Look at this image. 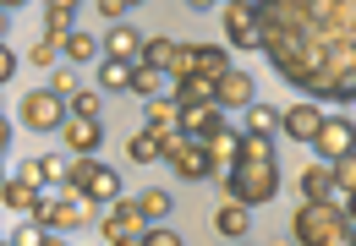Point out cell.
<instances>
[{"label":"cell","mask_w":356,"mask_h":246,"mask_svg":"<svg viewBox=\"0 0 356 246\" xmlns=\"http://www.w3.org/2000/svg\"><path fill=\"white\" fill-rule=\"evenodd\" d=\"M274 77L329 104H356V0H258Z\"/></svg>","instance_id":"6da1fadb"},{"label":"cell","mask_w":356,"mask_h":246,"mask_svg":"<svg viewBox=\"0 0 356 246\" xmlns=\"http://www.w3.org/2000/svg\"><path fill=\"white\" fill-rule=\"evenodd\" d=\"M291 241L296 246H351L356 224L346 219L340 203H302L291 219Z\"/></svg>","instance_id":"7a4b0ae2"},{"label":"cell","mask_w":356,"mask_h":246,"mask_svg":"<svg viewBox=\"0 0 356 246\" xmlns=\"http://www.w3.org/2000/svg\"><path fill=\"white\" fill-rule=\"evenodd\" d=\"M225 181V192L236 197V203H247V208H258V203H274V192H280V164L274 159H236V170H225L220 175Z\"/></svg>","instance_id":"3957f363"},{"label":"cell","mask_w":356,"mask_h":246,"mask_svg":"<svg viewBox=\"0 0 356 246\" xmlns=\"http://www.w3.org/2000/svg\"><path fill=\"white\" fill-rule=\"evenodd\" d=\"M17 115H22V126H28V131H44V137L72 121V110H66V99H60L55 88H33V93L22 99V110H17Z\"/></svg>","instance_id":"277c9868"},{"label":"cell","mask_w":356,"mask_h":246,"mask_svg":"<svg viewBox=\"0 0 356 246\" xmlns=\"http://www.w3.org/2000/svg\"><path fill=\"white\" fill-rule=\"evenodd\" d=\"M318 159H346V154H356V121H346V115H323V126H318V137L307 142Z\"/></svg>","instance_id":"5b68a950"},{"label":"cell","mask_w":356,"mask_h":246,"mask_svg":"<svg viewBox=\"0 0 356 246\" xmlns=\"http://www.w3.org/2000/svg\"><path fill=\"white\" fill-rule=\"evenodd\" d=\"M165 164L176 170L181 181H209V175H214L203 142H192V137H170V142H165Z\"/></svg>","instance_id":"8992f818"},{"label":"cell","mask_w":356,"mask_h":246,"mask_svg":"<svg viewBox=\"0 0 356 246\" xmlns=\"http://www.w3.org/2000/svg\"><path fill=\"white\" fill-rule=\"evenodd\" d=\"M225 39H230V49H258V44H264L258 11H252V6H230V0H225Z\"/></svg>","instance_id":"52a82bcc"},{"label":"cell","mask_w":356,"mask_h":246,"mask_svg":"<svg viewBox=\"0 0 356 246\" xmlns=\"http://www.w3.org/2000/svg\"><path fill=\"white\" fill-rule=\"evenodd\" d=\"M296 186H302V203H340L346 208V192H334V164H307L296 175Z\"/></svg>","instance_id":"ba28073f"},{"label":"cell","mask_w":356,"mask_h":246,"mask_svg":"<svg viewBox=\"0 0 356 246\" xmlns=\"http://www.w3.org/2000/svg\"><path fill=\"white\" fill-rule=\"evenodd\" d=\"M203 154H209V170H214V175L236 170V159H241V131H236V126L209 131V137H203Z\"/></svg>","instance_id":"9c48e42d"},{"label":"cell","mask_w":356,"mask_h":246,"mask_svg":"<svg viewBox=\"0 0 356 246\" xmlns=\"http://www.w3.org/2000/svg\"><path fill=\"white\" fill-rule=\"evenodd\" d=\"M143 230H148L143 208L127 203V197H115V203H110V213H104V236H110V241H127V236H143Z\"/></svg>","instance_id":"30bf717a"},{"label":"cell","mask_w":356,"mask_h":246,"mask_svg":"<svg viewBox=\"0 0 356 246\" xmlns=\"http://www.w3.org/2000/svg\"><path fill=\"white\" fill-rule=\"evenodd\" d=\"M225 126V110L220 104H181V137H192V142H203L209 131H220Z\"/></svg>","instance_id":"8fae6325"},{"label":"cell","mask_w":356,"mask_h":246,"mask_svg":"<svg viewBox=\"0 0 356 246\" xmlns=\"http://www.w3.org/2000/svg\"><path fill=\"white\" fill-rule=\"evenodd\" d=\"M60 137H66V148H72L77 159H93V154L104 148V126L99 121H77V115L60 126Z\"/></svg>","instance_id":"7c38bea8"},{"label":"cell","mask_w":356,"mask_h":246,"mask_svg":"<svg viewBox=\"0 0 356 246\" xmlns=\"http://www.w3.org/2000/svg\"><path fill=\"white\" fill-rule=\"evenodd\" d=\"M214 104H220V110H247V104H258V99H252V77H247V72H225V77L214 82Z\"/></svg>","instance_id":"4fadbf2b"},{"label":"cell","mask_w":356,"mask_h":246,"mask_svg":"<svg viewBox=\"0 0 356 246\" xmlns=\"http://www.w3.org/2000/svg\"><path fill=\"white\" fill-rule=\"evenodd\" d=\"M104 55H110V60L137 66V60H143V33H137V28H127V22H110V33H104Z\"/></svg>","instance_id":"5bb4252c"},{"label":"cell","mask_w":356,"mask_h":246,"mask_svg":"<svg viewBox=\"0 0 356 246\" xmlns=\"http://www.w3.org/2000/svg\"><path fill=\"white\" fill-rule=\"evenodd\" d=\"M318 126H323L318 104H291V110H280V131H285V137H296V142H312V137H318Z\"/></svg>","instance_id":"9a60e30c"},{"label":"cell","mask_w":356,"mask_h":246,"mask_svg":"<svg viewBox=\"0 0 356 246\" xmlns=\"http://www.w3.org/2000/svg\"><path fill=\"white\" fill-rule=\"evenodd\" d=\"M83 197H88V203H115V197H121V170H110V164H99V159H93Z\"/></svg>","instance_id":"2e32d148"},{"label":"cell","mask_w":356,"mask_h":246,"mask_svg":"<svg viewBox=\"0 0 356 246\" xmlns=\"http://www.w3.org/2000/svg\"><path fill=\"white\" fill-rule=\"evenodd\" d=\"M143 131H154L159 142H170V137H181V110H176V99L170 104H148V115H143Z\"/></svg>","instance_id":"e0dca14e"},{"label":"cell","mask_w":356,"mask_h":246,"mask_svg":"<svg viewBox=\"0 0 356 246\" xmlns=\"http://www.w3.org/2000/svg\"><path fill=\"white\" fill-rule=\"evenodd\" d=\"M22 181H28V186H39V192H44V186H60V181H66V164L55 159V154L22 159Z\"/></svg>","instance_id":"ac0fdd59"},{"label":"cell","mask_w":356,"mask_h":246,"mask_svg":"<svg viewBox=\"0 0 356 246\" xmlns=\"http://www.w3.org/2000/svg\"><path fill=\"white\" fill-rule=\"evenodd\" d=\"M214 230H220L225 241H241L247 230H252V213H247V203H220V213H214Z\"/></svg>","instance_id":"d6986e66"},{"label":"cell","mask_w":356,"mask_h":246,"mask_svg":"<svg viewBox=\"0 0 356 246\" xmlns=\"http://www.w3.org/2000/svg\"><path fill=\"white\" fill-rule=\"evenodd\" d=\"M0 197H6V208H17V213H33V208L44 203V192H39V186H28L22 175H11V181L0 186Z\"/></svg>","instance_id":"ffe728a7"},{"label":"cell","mask_w":356,"mask_h":246,"mask_svg":"<svg viewBox=\"0 0 356 246\" xmlns=\"http://www.w3.org/2000/svg\"><path fill=\"white\" fill-rule=\"evenodd\" d=\"M225 49L220 44H192V77H225Z\"/></svg>","instance_id":"44dd1931"},{"label":"cell","mask_w":356,"mask_h":246,"mask_svg":"<svg viewBox=\"0 0 356 246\" xmlns=\"http://www.w3.org/2000/svg\"><path fill=\"white\" fill-rule=\"evenodd\" d=\"M176 55H181V44H176V39H159V33H154V39H143V66H159L165 77H170Z\"/></svg>","instance_id":"7402d4cb"},{"label":"cell","mask_w":356,"mask_h":246,"mask_svg":"<svg viewBox=\"0 0 356 246\" xmlns=\"http://www.w3.org/2000/svg\"><path fill=\"white\" fill-rule=\"evenodd\" d=\"M127 159H132V164H159V159H165V142H159L154 131H143V126H137L132 142H127Z\"/></svg>","instance_id":"603a6c76"},{"label":"cell","mask_w":356,"mask_h":246,"mask_svg":"<svg viewBox=\"0 0 356 246\" xmlns=\"http://www.w3.org/2000/svg\"><path fill=\"white\" fill-rule=\"evenodd\" d=\"M214 82L220 77H181L176 82V110L181 104H214Z\"/></svg>","instance_id":"cb8c5ba5"},{"label":"cell","mask_w":356,"mask_h":246,"mask_svg":"<svg viewBox=\"0 0 356 246\" xmlns=\"http://www.w3.org/2000/svg\"><path fill=\"white\" fill-rule=\"evenodd\" d=\"M60 55H66L72 66H88L93 55H99V39H93V33H77V28H72V33L60 39Z\"/></svg>","instance_id":"d4e9b609"},{"label":"cell","mask_w":356,"mask_h":246,"mask_svg":"<svg viewBox=\"0 0 356 246\" xmlns=\"http://www.w3.org/2000/svg\"><path fill=\"white\" fill-rule=\"evenodd\" d=\"M99 88L104 93H132V66L127 60H104L99 66Z\"/></svg>","instance_id":"484cf974"},{"label":"cell","mask_w":356,"mask_h":246,"mask_svg":"<svg viewBox=\"0 0 356 246\" xmlns=\"http://www.w3.org/2000/svg\"><path fill=\"white\" fill-rule=\"evenodd\" d=\"M165 82H170V77H165L159 66H143V60L132 66V93H137V99H154V93L165 88Z\"/></svg>","instance_id":"4316f807"},{"label":"cell","mask_w":356,"mask_h":246,"mask_svg":"<svg viewBox=\"0 0 356 246\" xmlns=\"http://www.w3.org/2000/svg\"><path fill=\"white\" fill-rule=\"evenodd\" d=\"M66 110H72L77 121H99V110H104V99H99L93 88H77V93L66 99Z\"/></svg>","instance_id":"83f0119b"},{"label":"cell","mask_w":356,"mask_h":246,"mask_svg":"<svg viewBox=\"0 0 356 246\" xmlns=\"http://www.w3.org/2000/svg\"><path fill=\"white\" fill-rule=\"evenodd\" d=\"M274 126H280V110H274V104H247V131L274 137Z\"/></svg>","instance_id":"f1b7e54d"},{"label":"cell","mask_w":356,"mask_h":246,"mask_svg":"<svg viewBox=\"0 0 356 246\" xmlns=\"http://www.w3.org/2000/svg\"><path fill=\"white\" fill-rule=\"evenodd\" d=\"M137 208H143V219H148V224H159V219L170 213V192H143Z\"/></svg>","instance_id":"f546056e"},{"label":"cell","mask_w":356,"mask_h":246,"mask_svg":"<svg viewBox=\"0 0 356 246\" xmlns=\"http://www.w3.org/2000/svg\"><path fill=\"white\" fill-rule=\"evenodd\" d=\"M334 192H346V197L356 192V154H346V159H334Z\"/></svg>","instance_id":"4dcf8cb0"},{"label":"cell","mask_w":356,"mask_h":246,"mask_svg":"<svg viewBox=\"0 0 356 246\" xmlns=\"http://www.w3.org/2000/svg\"><path fill=\"white\" fill-rule=\"evenodd\" d=\"M49 230L39 224V219H28V224H17V236H11V246H44Z\"/></svg>","instance_id":"1f68e13d"},{"label":"cell","mask_w":356,"mask_h":246,"mask_svg":"<svg viewBox=\"0 0 356 246\" xmlns=\"http://www.w3.org/2000/svg\"><path fill=\"white\" fill-rule=\"evenodd\" d=\"M143 246H181V236L165 230V224H148V230H143Z\"/></svg>","instance_id":"d6a6232c"},{"label":"cell","mask_w":356,"mask_h":246,"mask_svg":"<svg viewBox=\"0 0 356 246\" xmlns=\"http://www.w3.org/2000/svg\"><path fill=\"white\" fill-rule=\"evenodd\" d=\"M55 49H60L55 39H39L33 49H28V60H33V66H49V60H55Z\"/></svg>","instance_id":"836d02e7"},{"label":"cell","mask_w":356,"mask_h":246,"mask_svg":"<svg viewBox=\"0 0 356 246\" xmlns=\"http://www.w3.org/2000/svg\"><path fill=\"white\" fill-rule=\"evenodd\" d=\"M132 0H93V11L104 17V22H121V11H127Z\"/></svg>","instance_id":"e575fe53"},{"label":"cell","mask_w":356,"mask_h":246,"mask_svg":"<svg viewBox=\"0 0 356 246\" xmlns=\"http://www.w3.org/2000/svg\"><path fill=\"white\" fill-rule=\"evenodd\" d=\"M83 0H44V17H60V22H72V11H77Z\"/></svg>","instance_id":"d590c367"},{"label":"cell","mask_w":356,"mask_h":246,"mask_svg":"<svg viewBox=\"0 0 356 246\" xmlns=\"http://www.w3.org/2000/svg\"><path fill=\"white\" fill-rule=\"evenodd\" d=\"M11 77H17V55H11V44L0 39V88H6Z\"/></svg>","instance_id":"8d00e7d4"},{"label":"cell","mask_w":356,"mask_h":246,"mask_svg":"<svg viewBox=\"0 0 356 246\" xmlns=\"http://www.w3.org/2000/svg\"><path fill=\"white\" fill-rule=\"evenodd\" d=\"M6 154H11V121L0 115V159H6Z\"/></svg>","instance_id":"74e56055"},{"label":"cell","mask_w":356,"mask_h":246,"mask_svg":"<svg viewBox=\"0 0 356 246\" xmlns=\"http://www.w3.org/2000/svg\"><path fill=\"white\" fill-rule=\"evenodd\" d=\"M186 6H192V11H214L220 0H186Z\"/></svg>","instance_id":"f35d334b"},{"label":"cell","mask_w":356,"mask_h":246,"mask_svg":"<svg viewBox=\"0 0 356 246\" xmlns=\"http://www.w3.org/2000/svg\"><path fill=\"white\" fill-rule=\"evenodd\" d=\"M346 219H351V224H356V192H351V197H346Z\"/></svg>","instance_id":"ab89813d"},{"label":"cell","mask_w":356,"mask_h":246,"mask_svg":"<svg viewBox=\"0 0 356 246\" xmlns=\"http://www.w3.org/2000/svg\"><path fill=\"white\" fill-rule=\"evenodd\" d=\"M110 246H143V236H127V241H110Z\"/></svg>","instance_id":"60d3db41"},{"label":"cell","mask_w":356,"mask_h":246,"mask_svg":"<svg viewBox=\"0 0 356 246\" xmlns=\"http://www.w3.org/2000/svg\"><path fill=\"white\" fill-rule=\"evenodd\" d=\"M17 6H28V0H0V11H17Z\"/></svg>","instance_id":"b9f144b4"},{"label":"cell","mask_w":356,"mask_h":246,"mask_svg":"<svg viewBox=\"0 0 356 246\" xmlns=\"http://www.w3.org/2000/svg\"><path fill=\"white\" fill-rule=\"evenodd\" d=\"M230 6H252V11H258V0H230Z\"/></svg>","instance_id":"7bdbcfd3"},{"label":"cell","mask_w":356,"mask_h":246,"mask_svg":"<svg viewBox=\"0 0 356 246\" xmlns=\"http://www.w3.org/2000/svg\"><path fill=\"white\" fill-rule=\"evenodd\" d=\"M0 39H6V11H0Z\"/></svg>","instance_id":"ee69618b"},{"label":"cell","mask_w":356,"mask_h":246,"mask_svg":"<svg viewBox=\"0 0 356 246\" xmlns=\"http://www.w3.org/2000/svg\"><path fill=\"white\" fill-rule=\"evenodd\" d=\"M0 186H6V170H0Z\"/></svg>","instance_id":"f6af8a7d"},{"label":"cell","mask_w":356,"mask_h":246,"mask_svg":"<svg viewBox=\"0 0 356 246\" xmlns=\"http://www.w3.org/2000/svg\"><path fill=\"white\" fill-rule=\"evenodd\" d=\"M132 6H143V0H132Z\"/></svg>","instance_id":"bcb514c9"},{"label":"cell","mask_w":356,"mask_h":246,"mask_svg":"<svg viewBox=\"0 0 356 246\" xmlns=\"http://www.w3.org/2000/svg\"><path fill=\"white\" fill-rule=\"evenodd\" d=\"M274 246H285V241H274Z\"/></svg>","instance_id":"7dc6e473"},{"label":"cell","mask_w":356,"mask_h":246,"mask_svg":"<svg viewBox=\"0 0 356 246\" xmlns=\"http://www.w3.org/2000/svg\"><path fill=\"white\" fill-rule=\"evenodd\" d=\"M0 246H11V241H0Z\"/></svg>","instance_id":"c3c4849f"},{"label":"cell","mask_w":356,"mask_h":246,"mask_svg":"<svg viewBox=\"0 0 356 246\" xmlns=\"http://www.w3.org/2000/svg\"><path fill=\"white\" fill-rule=\"evenodd\" d=\"M351 246H356V241H351Z\"/></svg>","instance_id":"681fc988"}]
</instances>
